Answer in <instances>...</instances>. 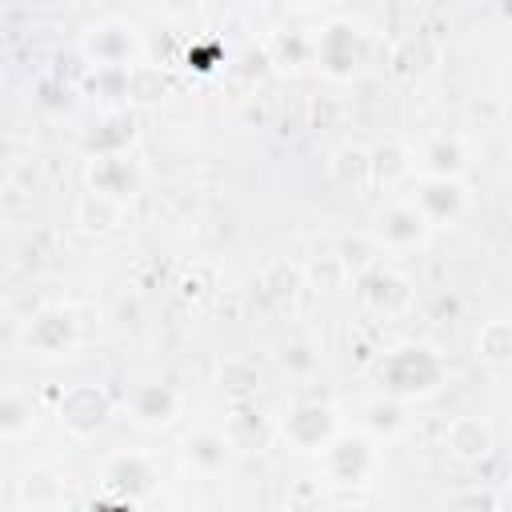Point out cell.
Here are the masks:
<instances>
[{"label":"cell","instance_id":"cell-16","mask_svg":"<svg viewBox=\"0 0 512 512\" xmlns=\"http://www.w3.org/2000/svg\"><path fill=\"white\" fill-rule=\"evenodd\" d=\"M420 168L424 176H460L468 168V148L456 136H436L420 148Z\"/></svg>","mask_w":512,"mask_h":512},{"label":"cell","instance_id":"cell-10","mask_svg":"<svg viewBox=\"0 0 512 512\" xmlns=\"http://www.w3.org/2000/svg\"><path fill=\"white\" fill-rule=\"evenodd\" d=\"M136 32L124 20H104L96 28H88L84 36V56L96 68H128L136 60Z\"/></svg>","mask_w":512,"mask_h":512},{"label":"cell","instance_id":"cell-13","mask_svg":"<svg viewBox=\"0 0 512 512\" xmlns=\"http://www.w3.org/2000/svg\"><path fill=\"white\" fill-rule=\"evenodd\" d=\"M232 452H236L232 436H228V432H216V428H196V432H188V440H184L188 464H192L196 472H204V476L224 472L228 460H232Z\"/></svg>","mask_w":512,"mask_h":512},{"label":"cell","instance_id":"cell-17","mask_svg":"<svg viewBox=\"0 0 512 512\" xmlns=\"http://www.w3.org/2000/svg\"><path fill=\"white\" fill-rule=\"evenodd\" d=\"M132 136H136V120H132L128 112H116V116H108V120L84 140V148H88L92 156H108V152H124V148L132 144Z\"/></svg>","mask_w":512,"mask_h":512},{"label":"cell","instance_id":"cell-23","mask_svg":"<svg viewBox=\"0 0 512 512\" xmlns=\"http://www.w3.org/2000/svg\"><path fill=\"white\" fill-rule=\"evenodd\" d=\"M476 348H480L484 360L508 364V356H512V324L508 320H488L480 328V336H476Z\"/></svg>","mask_w":512,"mask_h":512},{"label":"cell","instance_id":"cell-3","mask_svg":"<svg viewBox=\"0 0 512 512\" xmlns=\"http://www.w3.org/2000/svg\"><path fill=\"white\" fill-rule=\"evenodd\" d=\"M320 456L332 484H364L376 472V444L364 432H336L320 448Z\"/></svg>","mask_w":512,"mask_h":512},{"label":"cell","instance_id":"cell-18","mask_svg":"<svg viewBox=\"0 0 512 512\" xmlns=\"http://www.w3.org/2000/svg\"><path fill=\"white\" fill-rule=\"evenodd\" d=\"M332 176H336L340 188L360 192V188L372 180V160H368V152L356 148V144H344V148L332 156Z\"/></svg>","mask_w":512,"mask_h":512},{"label":"cell","instance_id":"cell-1","mask_svg":"<svg viewBox=\"0 0 512 512\" xmlns=\"http://www.w3.org/2000/svg\"><path fill=\"white\" fill-rule=\"evenodd\" d=\"M444 376H448V364L432 344H400V348L384 352L376 364V380H380L384 396H396V400L432 396V392H440Z\"/></svg>","mask_w":512,"mask_h":512},{"label":"cell","instance_id":"cell-4","mask_svg":"<svg viewBox=\"0 0 512 512\" xmlns=\"http://www.w3.org/2000/svg\"><path fill=\"white\" fill-rule=\"evenodd\" d=\"M280 432H284V440H288L296 452H320V448L340 432L336 408H332V404H320V400H304V404H296V408L284 416Z\"/></svg>","mask_w":512,"mask_h":512},{"label":"cell","instance_id":"cell-12","mask_svg":"<svg viewBox=\"0 0 512 512\" xmlns=\"http://www.w3.org/2000/svg\"><path fill=\"white\" fill-rule=\"evenodd\" d=\"M128 408H132V416H136L140 424L164 428V424H172V416H176V408H180V396H176V388L164 384V380H144V384L132 388Z\"/></svg>","mask_w":512,"mask_h":512},{"label":"cell","instance_id":"cell-15","mask_svg":"<svg viewBox=\"0 0 512 512\" xmlns=\"http://www.w3.org/2000/svg\"><path fill=\"white\" fill-rule=\"evenodd\" d=\"M104 480H108L112 488H120V492L136 504V500L156 484V468L148 464V456H140V452H124V456H112V460H108Z\"/></svg>","mask_w":512,"mask_h":512},{"label":"cell","instance_id":"cell-20","mask_svg":"<svg viewBox=\"0 0 512 512\" xmlns=\"http://www.w3.org/2000/svg\"><path fill=\"white\" fill-rule=\"evenodd\" d=\"M408 424V416H404V400H396V396H384V400H372L368 408H364V428L372 432V436H396L400 428Z\"/></svg>","mask_w":512,"mask_h":512},{"label":"cell","instance_id":"cell-21","mask_svg":"<svg viewBox=\"0 0 512 512\" xmlns=\"http://www.w3.org/2000/svg\"><path fill=\"white\" fill-rule=\"evenodd\" d=\"M268 56H272V64H280V68L312 64V36H304V32H276V36L268 40Z\"/></svg>","mask_w":512,"mask_h":512},{"label":"cell","instance_id":"cell-7","mask_svg":"<svg viewBox=\"0 0 512 512\" xmlns=\"http://www.w3.org/2000/svg\"><path fill=\"white\" fill-rule=\"evenodd\" d=\"M24 348L36 356H68L76 344V316L68 308H40L24 332H20Z\"/></svg>","mask_w":512,"mask_h":512},{"label":"cell","instance_id":"cell-2","mask_svg":"<svg viewBox=\"0 0 512 512\" xmlns=\"http://www.w3.org/2000/svg\"><path fill=\"white\" fill-rule=\"evenodd\" d=\"M312 64L332 80H352L368 64V36L356 20L336 16L312 36Z\"/></svg>","mask_w":512,"mask_h":512},{"label":"cell","instance_id":"cell-24","mask_svg":"<svg viewBox=\"0 0 512 512\" xmlns=\"http://www.w3.org/2000/svg\"><path fill=\"white\" fill-rule=\"evenodd\" d=\"M316 352H312V344H304V340H292V344H284L280 348V364L288 368V372H296V376H304V372H312L316 368Z\"/></svg>","mask_w":512,"mask_h":512},{"label":"cell","instance_id":"cell-27","mask_svg":"<svg viewBox=\"0 0 512 512\" xmlns=\"http://www.w3.org/2000/svg\"><path fill=\"white\" fill-rule=\"evenodd\" d=\"M300 8H308V4H328V0H296Z\"/></svg>","mask_w":512,"mask_h":512},{"label":"cell","instance_id":"cell-8","mask_svg":"<svg viewBox=\"0 0 512 512\" xmlns=\"http://www.w3.org/2000/svg\"><path fill=\"white\" fill-rule=\"evenodd\" d=\"M432 224L420 216V208L412 200H396L380 212L376 220V244L388 248V252H408V248H420L428 240Z\"/></svg>","mask_w":512,"mask_h":512},{"label":"cell","instance_id":"cell-19","mask_svg":"<svg viewBox=\"0 0 512 512\" xmlns=\"http://www.w3.org/2000/svg\"><path fill=\"white\" fill-rule=\"evenodd\" d=\"M120 208H124V204H116V200H108V196L84 192V196H80V208H76V220L84 224V232H108V228L120 224Z\"/></svg>","mask_w":512,"mask_h":512},{"label":"cell","instance_id":"cell-6","mask_svg":"<svg viewBox=\"0 0 512 512\" xmlns=\"http://www.w3.org/2000/svg\"><path fill=\"white\" fill-rule=\"evenodd\" d=\"M412 204L420 208V216H424L432 228H440V224L460 220V212L468 208V188H464L460 176H424V180L416 184Z\"/></svg>","mask_w":512,"mask_h":512},{"label":"cell","instance_id":"cell-14","mask_svg":"<svg viewBox=\"0 0 512 512\" xmlns=\"http://www.w3.org/2000/svg\"><path fill=\"white\" fill-rule=\"evenodd\" d=\"M444 444H448V452L456 460L476 464V460H484L492 452V428L480 416H456L448 424V432H444Z\"/></svg>","mask_w":512,"mask_h":512},{"label":"cell","instance_id":"cell-5","mask_svg":"<svg viewBox=\"0 0 512 512\" xmlns=\"http://www.w3.org/2000/svg\"><path fill=\"white\" fill-rule=\"evenodd\" d=\"M112 416V400L100 384H72L64 396H60V424L72 432V436H92L108 424Z\"/></svg>","mask_w":512,"mask_h":512},{"label":"cell","instance_id":"cell-26","mask_svg":"<svg viewBox=\"0 0 512 512\" xmlns=\"http://www.w3.org/2000/svg\"><path fill=\"white\" fill-rule=\"evenodd\" d=\"M196 8H200V0H168V12H180V16L196 12Z\"/></svg>","mask_w":512,"mask_h":512},{"label":"cell","instance_id":"cell-22","mask_svg":"<svg viewBox=\"0 0 512 512\" xmlns=\"http://www.w3.org/2000/svg\"><path fill=\"white\" fill-rule=\"evenodd\" d=\"M36 424V404L20 392H0V436H24Z\"/></svg>","mask_w":512,"mask_h":512},{"label":"cell","instance_id":"cell-9","mask_svg":"<svg viewBox=\"0 0 512 512\" xmlns=\"http://www.w3.org/2000/svg\"><path fill=\"white\" fill-rule=\"evenodd\" d=\"M84 180H88V192L108 196V200H116V204H128V200L140 192V168H136L124 152L92 156V164H88Z\"/></svg>","mask_w":512,"mask_h":512},{"label":"cell","instance_id":"cell-11","mask_svg":"<svg viewBox=\"0 0 512 512\" xmlns=\"http://www.w3.org/2000/svg\"><path fill=\"white\" fill-rule=\"evenodd\" d=\"M356 288H360V300L368 308H376V312H396V308L408 304V284L384 260H376L364 272H356Z\"/></svg>","mask_w":512,"mask_h":512},{"label":"cell","instance_id":"cell-25","mask_svg":"<svg viewBox=\"0 0 512 512\" xmlns=\"http://www.w3.org/2000/svg\"><path fill=\"white\" fill-rule=\"evenodd\" d=\"M368 160H372V176L376 180H392L396 172H408V160L396 148H376V152H368Z\"/></svg>","mask_w":512,"mask_h":512}]
</instances>
